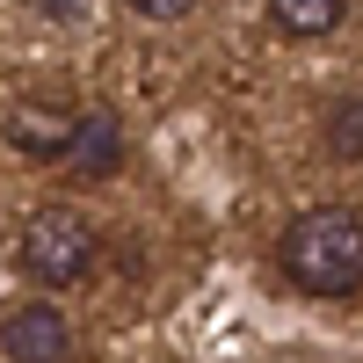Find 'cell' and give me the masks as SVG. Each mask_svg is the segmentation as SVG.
Masks as SVG:
<instances>
[{
  "instance_id": "1",
  "label": "cell",
  "mask_w": 363,
  "mask_h": 363,
  "mask_svg": "<svg viewBox=\"0 0 363 363\" xmlns=\"http://www.w3.org/2000/svg\"><path fill=\"white\" fill-rule=\"evenodd\" d=\"M277 262L306 298H356L363 291V218L349 203H320L284 225Z\"/></svg>"
},
{
  "instance_id": "2",
  "label": "cell",
  "mask_w": 363,
  "mask_h": 363,
  "mask_svg": "<svg viewBox=\"0 0 363 363\" xmlns=\"http://www.w3.org/2000/svg\"><path fill=\"white\" fill-rule=\"evenodd\" d=\"M95 255H102L95 225H87L80 211H66V203L29 211V218H22V233H15V262H22V269H29V277H37L44 291L80 284L87 269H95Z\"/></svg>"
},
{
  "instance_id": "3",
  "label": "cell",
  "mask_w": 363,
  "mask_h": 363,
  "mask_svg": "<svg viewBox=\"0 0 363 363\" xmlns=\"http://www.w3.org/2000/svg\"><path fill=\"white\" fill-rule=\"evenodd\" d=\"M0 349H8L15 363H66V356H73V327H66L58 306L22 298V306L0 313Z\"/></svg>"
},
{
  "instance_id": "4",
  "label": "cell",
  "mask_w": 363,
  "mask_h": 363,
  "mask_svg": "<svg viewBox=\"0 0 363 363\" xmlns=\"http://www.w3.org/2000/svg\"><path fill=\"white\" fill-rule=\"evenodd\" d=\"M0 131H8V145L22 160H66L73 145V116L58 102H15L8 116H0Z\"/></svg>"
},
{
  "instance_id": "5",
  "label": "cell",
  "mask_w": 363,
  "mask_h": 363,
  "mask_svg": "<svg viewBox=\"0 0 363 363\" xmlns=\"http://www.w3.org/2000/svg\"><path fill=\"white\" fill-rule=\"evenodd\" d=\"M66 160H73V174H87V182H109V174H116V160H124V131H116L109 109L73 116V145H66Z\"/></svg>"
},
{
  "instance_id": "6",
  "label": "cell",
  "mask_w": 363,
  "mask_h": 363,
  "mask_svg": "<svg viewBox=\"0 0 363 363\" xmlns=\"http://www.w3.org/2000/svg\"><path fill=\"white\" fill-rule=\"evenodd\" d=\"M349 0H269V22L284 29V37H327V29H342Z\"/></svg>"
},
{
  "instance_id": "7",
  "label": "cell",
  "mask_w": 363,
  "mask_h": 363,
  "mask_svg": "<svg viewBox=\"0 0 363 363\" xmlns=\"http://www.w3.org/2000/svg\"><path fill=\"white\" fill-rule=\"evenodd\" d=\"M320 138H327V153H335V160H363V95H349V102L327 109Z\"/></svg>"
},
{
  "instance_id": "8",
  "label": "cell",
  "mask_w": 363,
  "mask_h": 363,
  "mask_svg": "<svg viewBox=\"0 0 363 363\" xmlns=\"http://www.w3.org/2000/svg\"><path fill=\"white\" fill-rule=\"evenodd\" d=\"M124 8H131L138 22H182V15L196 8V0H124Z\"/></svg>"
},
{
  "instance_id": "9",
  "label": "cell",
  "mask_w": 363,
  "mask_h": 363,
  "mask_svg": "<svg viewBox=\"0 0 363 363\" xmlns=\"http://www.w3.org/2000/svg\"><path fill=\"white\" fill-rule=\"evenodd\" d=\"M44 8H51V15H80V0H44Z\"/></svg>"
}]
</instances>
